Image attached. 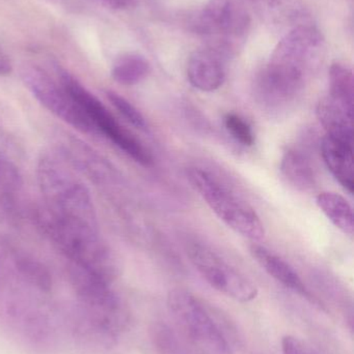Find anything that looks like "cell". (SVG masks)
I'll return each instance as SVG.
<instances>
[{
  "label": "cell",
  "mask_w": 354,
  "mask_h": 354,
  "mask_svg": "<svg viewBox=\"0 0 354 354\" xmlns=\"http://www.w3.org/2000/svg\"><path fill=\"white\" fill-rule=\"evenodd\" d=\"M168 309L195 354H232L222 328L195 295L184 289L170 290Z\"/></svg>",
  "instance_id": "5b68a950"
},
{
  "label": "cell",
  "mask_w": 354,
  "mask_h": 354,
  "mask_svg": "<svg viewBox=\"0 0 354 354\" xmlns=\"http://www.w3.org/2000/svg\"><path fill=\"white\" fill-rule=\"evenodd\" d=\"M187 176L195 191L229 228L254 243L265 237V228L256 210L218 177L201 168L188 170Z\"/></svg>",
  "instance_id": "8992f818"
},
{
  "label": "cell",
  "mask_w": 354,
  "mask_h": 354,
  "mask_svg": "<svg viewBox=\"0 0 354 354\" xmlns=\"http://www.w3.org/2000/svg\"><path fill=\"white\" fill-rule=\"evenodd\" d=\"M253 3L259 4V6H268V8H274L280 6L285 0H249Z\"/></svg>",
  "instance_id": "d4e9b609"
},
{
  "label": "cell",
  "mask_w": 354,
  "mask_h": 354,
  "mask_svg": "<svg viewBox=\"0 0 354 354\" xmlns=\"http://www.w3.org/2000/svg\"><path fill=\"white\" fill-rule=\"evenodd\" d=\"M51 293L22 276L6 258L0 264V328L33 353H51L60 341V311Z\"/></svg>",
  "instance_id": "6da1fadb"
},
{
  "label": "cell",
  "mask_w": 354,
  "mask_h": 354,
  "mask_svg": "<svg viewBox=\"0 0 354 354\" xmlns=\"http://www.w3.org/2000/svg\"><path fill=\"white\" fill-rule=\"evenodd\" d=\"M316 203L337 228L345 234H353V209L344 197L339 194L324 192L317 196Z\"/></svg>",
  "instance_id": "e0dca14e"
},
{
  "label": "cell",
  "mask_w": 354,
  "mask_h": 354,
  "mask_svg": "<svg viewBox=\"0 0 354 354\" xmlns=\"http://www.w3.org/2000/svg\"><path fill=\"white\" fill-rule=\"evenodd\" d=\"M12 64L8 54L0 47V76H8L12 73Z\"/></svg>",
  "instance_id": "cb8c5ba5"
},
{
  "label": "cell",
  "mask_w": 354,
  "mask_h": 354,
  "mask_svg": "<svg viewBox=\"0 0 354 354\" xmlns=\"http://www.w3.org/2000/svg\"><path fill=\"white\" fill-rule=\"evenodd\" d=\"M330 99L353 112L354 81L353 71L345 64H332L330 70Z\"/></svg>",
  "instance_id": "ac0fdd59"
},
{
  "label": "cell",
  "mask_w": 354,
  "mask_h": 354,
  "mask_svg": "<svg viewBox=\"0 0 354 354\" xmlns=\"http://www.w3.org/2000/svg\"><path fill=\"white\" fill-rule=\"evenodd\" d=\"M187 255L202 278L218 292L239 303H249L258 297L254 283L210 248L189 243Z\"/></svg>",
  "instance_id": "30bf717a"
},
{
  "label": "cell",
  "mask_w": 354,
  "mask_h": 354,
  "mask_svg": "<svg viewBox=\"0 0 354 354\" xmlns=\"http://www.w3.org/2000/svg\"><path fill=\"white\" fill-rule=\"evenodd\" d=\"M106 8L116 10H125L135 6L137 0H95Z\"/></svg>",
  "instance_id": "603a6c76"
},
{
  "label": "cell",
  "mask_w": 354,
  "mask_h": 354,
  "mask_svg": "<svg viewBox=\"0 0 354 354\" xmlns=\"http://www.w3.org/2000/svg\"><path fill=\"white\" fill-rule=\"evenodd\" d=\"M35 222L68 263L114 282L118 276V260L100 235L99 227L55 216L43 206L35 212Z\"/></svg>",
  "instance_id": "3957f363"
},
{
  "label": "cell",
  "mask_w": 354,
  "mask_h": 354,
  "mask_svg": "<svg viewBox=\"0 0 354 354\" xmlns=\"http://www.w3.org/2000/svg\"><path fill=\"white\" fill-rule=\"evenodd\" d=\"M321 155L336 180L353 194L354 189L353 143L326 135L321 142Z\"/></svg>",
  "instance_id": "4fadbf2b"
},
{
  "label": "cell",
  "mask_w": 354,
  "mask_h": 354,
  "mask_svg": "<svg viewBox=\"0 0 354 354\" xmlns=\"http://www.w3.org/2000/svg\"><path fill=\"white\" fill-rule=\"evenodd\" d=\"M224 127L233 139L245 147H251L255 143V134L251 124L236 113L224 116Z\"/></svg>",
  "instance_id": "44dd1931"
},
{
  "label": "cell",
  "mask_w": 354,
  "mask_h": 354,
  "mask_svg": "<svg viewBox=\"0 0 354 354\" xmlns=\"http://www.w3.org/2000/svg\"><path fill=\"white\" fill-rule=\"evenodd\" d=\"M283 354H316L297 337L287 335L282 340Z\"/></svg>",
  "instance_id": "7402d4cb"
},
{
  "label": "cell",
  "mask_w": 354,
  "mask_h": 354,
  "mask_svg": "<svg viewBox=\"0 0 354 354\" xmlns=\"http://www.w3.org/2000/svg\"><path fill=\"white\" fill-rule=\"evenodd\" d=\"M22 187L23 177L18 166L0 149V196L3 199H12Z\"/></svg>",
  "instance_id": "d6986e66"
},
{
  "label": "cell",
  "mask_w": 354,
  "mask_h": 354,
  "mask_svg": "<svg viewBox=\"0 0 354 354\" xmlns=\"http://www.w3.org/2000/svg\"><path fill=\"white\" fill-rule=\"evenodd\" d=\"M57 76L60 82L85 112L97 135L107 138L112 145L141 166L149 167L152 165L153 159L148 149L118 122L114 114L95 95L64 68H57Z\"/></svg>",
  "instance_id": "ba28073f"
},
{
  "label": "cell",
  "mask_w": 354,
  "mask_h": 354,
  "mask_svg": "<svg viewBox=\"0 0 354 354\" xmlns=\"http://www.w3.org/2000/svg\"><path fill=\"white\" fill-rule=\"evenodd\" d=\"M317 116L328 132L326 135L353 143V112L326 97L318 104Z\"/></svg>",
  "instance_id": "5bb4252c"
},
{
  "label": "cell",
  "mask_w": 354,
  "mask_h": 354,
  "mask_svg": "<svg viewBox=\"0 0 354 354\" xmlns=\"http://www.w3.org/2000/svg\"><path fill=\"white\" fill-rule=\"evenodd\" d=\"M249 252L257 263L269 274L274 280L286 287L289 290L301 295L303 299H308L315 305H319V301L306 286L299 274L295 272L294 268L285 261L280 256L270 251L264 245L254 243L249 247Z\"/></svg>",
  "instance_id": "7c38bea8"
},
{
  "label": "cell",
  "mask_w": 354,
  "mask_h": 354,
  "mask_svg": "<svg viewBox=\"0 0 354 354\" xmlns=\"http://www.w3.org/2000/svg\"><path fill=\"white\" fill-rule=\"evenodd\" d=\"M326 41L316 27L289 31L255 80V97L270 113L286 111L297 101L324 57Z\"/></svg>",
  "instance_id": "7a4b0ae2"
},
{
  "label": "cell",
  "mask_w": 354,
  "mask_h": 354,
  "mask_svg": "<svg viewBox=\"0 0 354 354\" xmlns=\"http://www.w3.org/2000/svg\"><path fill=\"white\" fill-rule=\"evenodd\" d=\"M21 78L31 95L50 113L83 134L97 135L85 112L58 79L52 78L45 70L33 64L23 66Z\"/></svg>",
  "instance_id": "9c48e42d"
},
{
  "label": "cell",
  "mask_w": 354,
  "mask_h": 354,
  "mask_svg": "<svg viewBox=\"0 0 354 354\" xmlns=\"http://www.w3.org/2000/svg\"><path fill=\"white\" fill-rule=\"evenodd\" d=\"M106 97H107L108 101L112 103V105L118 110V113L129 124H132L133 127L139 129V130H147L148 124L145 116L128 100L125 99L120 93H116V91H106Z\"/></svg>",
  "instance_id": "ffe728a7"
},
{
  "label": "cell",
  "mask_w": 354,
  "mask_h": 354,
  "mask_svg": "<svg viewBox=\"0 0 354 354\" xmlns=\"http://www.w3.org/2000/svg\"><path fill=\"white\" fill-rule=\"evenodd\" d=\"M37 177L46 210L99 227L89 187L60 151L42 153L37 160Z\"/></svg>",
  "instance_id": "277c9868"
},
{
  "label": "cell",
  "mask_w": 354,
  "mask_h": 354,
  "mask_svg": "<svg viewBox=\"0 0 354 354\" xmlns=\"http://www.w3.org/2000/svg\"><path fill=\"white\" fill-rule=\"evenodd\" d=\"M222 54L205 47L189 56L186 74L189 83L204 93H211L226 80V62Z\"/></svg>",
  "instance_id": "8fae6325"
},
{
  "label": "cell",
  "mask_w": 354,
  "mask_h": 354,
  "mask_svg": "<svg viewBox=\"0 0 354 354\" xmlns=\"http://www.w3.org/2000/svg\"><path fill=\"white\" fill-rule=\"evenodd\" d=\"M251 15L243 0H208L193 22L195 30L213 49L229 59L247 39Z\"/></svg>",
  "instance_id": "52a82bcc"
},
{
  "label": "cell",
  "mask_w": 354,
  "mask_h": 354,
  "mask_svg": "<svg viewBox=\"0 0 354 354\" xmlns=\"http://www.w3.org/2000/svg\"><path fill=\"white\" fill-rule=\"evenodd\" d=\"M151 73V64L139 53H125L114 60L112 77L118 84L133 86L143 82Z\"/></svg>",
  "instance_id": "2e32d148"
},
{
  "label": "cell",
  "mask_w": 354,
  "mask_h": 354,
  "mask_svg": "<svg viewBox=\"0 0 354 354\" xmlns=\"http://www.w3.org/2000/svg\"><path fill=\"white\" fill-rule=\"evenodd\" d=\"M281 171L295 189L309 191L315 185V170L311 160L301 149L290 147L285 151L281 161Z\"/></svg>",
  "instance_id": "9a60e30c"
}]
</instances>
